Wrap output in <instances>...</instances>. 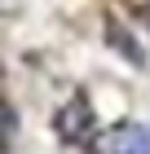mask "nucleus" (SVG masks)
I'll return each instance as SVG.
<instances>
[{
  "mask_svg": "<svg viewBox=\"0 0 150 154\" xmlns=\"http://www.w3.org/2000/svg\"><path fill=\"white\" fill-rule=\"evenodd\" d=\"M102 154H150V123H128V128L110 132Z\"/></svg>",
  "mask_w": 150,
  "mask_h": 154,
  "instance_id": "1",
  "label": "nucleus"
}]
</instances>
